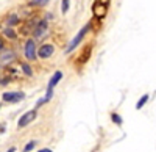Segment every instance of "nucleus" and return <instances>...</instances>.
<instances>
[{"mask_svg":"<svg viewBox=\"0 0 156 152\" xmlns=\"http://www.w3.org/2000/svg\"><path fill=\"white\" fill-rule=\"evenodd\" d=\"M5 33H6V35H8V36H14V33H12V32H11V30H6V32H5Z\"/></svg>","mask_w":156,"mask_h":152,"instance_id":"dca6fc26","label":"nucleus"},{"mask_svg":"<svg viewBox=\"0 0 156 152\" xmlns=\"http://www.w3.org/2000/svg\"><path fill=\"white\" fill-rule=\"evenodd\" d=\"M62 79V72L61 71H56L55 74H53V77L50 79V82H48V86H47V94H45V97L44 99H41V100H37V107L39 105H42V104H45V102H48V100L51 99V96H53V88L58 85V82Z\"/></svg>","mask_w":156,"mask_h":152,"instance_id":"f257e3e1","label":"nucleus"},{"mask_svg":"<svg viewBox=\"0 0 156 152\" xmlns=\"http://www.w3.org/2000/svg\"><path fill=\"white\" fill-rule=\"evenodd\" d=\"M147 100H148V94H144V96H142L139 100H137V104H136V108L137 110H140L142 107H144L145 105V102H147Z\"/></svg>","mask_w":156,"mask_h":152,"instance_id":"1a4fd4ad","label":"nucleus"},{"mask_svg":"<svg viewBox=\"0 0 156 152\" xmlns=\"http://www.w3.org/2000/svg\"><path fill=\"white\" fill-rule=\"evenodd\" d=\"M89 28H90V24H86L84 27H83V28H81L80 32H78V35H76V36L73 38V39L70 41V44L67 46V49H66V54H70L72 50H73V49H75V47H76L78 44H80V43H81V39L84 38V35L87 33V30H89Z\"/></svg>","mask_w":156,"mask_h":152,"instance_id":"f03ea898","label":"nucleus"},{"mask_svg":"<svg viewBox=\"0 0 156 152\" xmlns=\"http://www.w3.org/2000/svg\"><path fill=\"white\" fill-rule=\"evenodd\" d=\"M8 152H16V147H9V149H8Z\"/></svg>","mask_w":156,"mask_h":152,"instance_id":"a211bd4d","label":"nucleus"},{"mask_svg":"<svg viewBox=\"0 0 156 152\" xmlns=\"http://www.w3.org/2000/svg\"><path fill=\"white\" fill-rule=\"evenodd\" d=\"M55 52V47L51 46V44H44L41 46V49L37 50V57H41V58H48L51 57V54Z\"/></svg>","mask_w":156,"mask_h":152,"instance_id":"39448f33","label":"nucleus"},{"mask_svg":"<svg viewBox=\"0 0 156 152\" xmlns=\"http://www.w3.org/2000/svg\"><path fill=\"white\" fill-rule=\"evenodd\" d=\"M25 57L28 60H34L36 58V52H34V41L28 39L25 43Z\"/></svg>","mask_w":156,"mask_h":152,"instance_id":"423d86ee","label":"nucleus"},{"mask_svg":"<svg viewBox=\"0 0 156 152\" xmlns=\"http://www.w3.org/2000/svg\"><path fill=\"white\" fill-rule=\"evenodd\" d=\"M22 68H23V71H25V74H28V75H31V69L27 66V65H22Z\"/></svg>","mask_w":156,"mask_h":152,"instance_id":"2eb2a0df","label":"nucleus"},{"mask_svg":"<svg viewBox=\"0 0 156 152\" xmlns=\"http://www.w3.org/2000/svg\"><path fill=\"white\" fill-rule=\"evenodd\" d=\"M25 97L23 93L20 91H14V93H3L2 99L5 100V102H19V100H22Z\"/></svg>","mask_w":156,"mask_h":152,"instance_id":"20e7f679","label":"nucleus"},{"mask_svg":"<svg viewBox=\"0 0 156 152\" xmlns=\"http://www.w3.org/2000/svg\"><path fill=\"white\" fill-rule=\"evenodd\" d=\"M111 118H112V121H114V122H117L119 125L122 124V118H120L119 115H115V113H112V115H111Z\"/></svg>","mask_w":156,"mask_h":152,"instance_id":"f8f14e48","label":"nucleus"},{"mask_svg":"<svg viewBox=\"0 0 156 152\" xmlns=\"http://www.w3.org/2000/svg\"><path fill=\"white\" fill-rule=\"evenodd\" d=\"M3 47V39H0V49Z\"/></svg>","mask_w":156,"mask_h":152,"instance_id":"6ab92c4d","label":"nucleus"},{"mask_svg":"<svg viewBox=\"0 0 156 152\" xmlns=\"http://www.w3.org/2000/svg\"><path fill=\"white\" fill-rule=\"evenodd\" d=\"M34 118H36V110H31V111H27L23 116H20V119H19V122H17V125H19V129H22V127H25V125H28L31 121H34Z\"/></svg>","mask_w":156,"mask_h":152,"instance_id":"7ed1b4c3","label":"nucleus"},{"mask_svg":"<svg viewBox=\"0 0 156 152\" xmlns=\"http://www.w3.org/2000/svg\"><path fill=\"white\" fill-rule=\"evenodd\" d=\"M44 30H45V24L42 22V24L37 27V30H36V36H41V35L44 33Z\"/></svg>","mask_w":156,"mask_h":152,"instance_id":"9b49d317","label":"nucleus"},{"mask_svg":"<svg viewBox=\"0 0 156 152\" xmlns=\"http://www.w3.org/2000/svg\"><path fill=\"white\" fill-rule=\"evenodd\" d=\"M37 152H51V150H50V149H47V147H45V149H41V150H37Z\"/></svg>","mask_w":156,"mask_h":152,"instance_id":"f3484780","label":"nucleus"},{"mask_svg":"<svg viewBox=\"0 0 156 152\" xmlns=\"http://www.w3.org/2000/svg\"><path fill=\"white\" fill-rule=\"evenodd\" d=\"M92 11H94V16H97V17H105V14H106V6L103 5V3H100V2H97V3L94 5Z\"/></svg>","mask_w":156,"mask_h":152,"instance_id":"0eeeda50","label":"nucleus"},{"mask_svg":"<svg viewBox=\"0 0 156 152\" xmlns=\"http://www.w3.org/2000/svg\"><path fill=\"white\" fill-rule=\"evenodd\" d=\"M61 11H62V14H66V13L69 11V0H62V8H61Z\"/></svg>","mask_w":156,"mask_h":152,"instance_id":"9d476101","label":"nucleus"},{"mask_svg":"<svg viewBox=\"0 0 156 152\" xmlns=\"http://www.w3.org/2000/svg\"><path fill=\"white\" fill-rule=\"evenodd\" d=\"M48 2H50V0H33L31 3L33 5H47Z\"/></svg>","mask_w":156,"mask_h":152,"instance_id":"ddd939ff","label":"nucleus"},{"mask_svg":"<svg viewBox=\"0 0 156 152\" xmlns=\"http://www.w3.org/2000/svg\"><path fill=\"white\" fill-rule=\"evenodd\" d=\"M34 144H36L34 141H31V143H28L27 146H25V147H23V152H28V150H31V149L34 147Z\"/></svg>","mask_w":156,"mask_h":152,"instance_id":"4468645a","label":"nucleus"},{"mask_svg":"<svg viewBox=\"0 0 156 152\" xmlns=\"http://www.w3.org/2000/svg\"><path fill=\"white\" fill-rule=\"evenodd\" d=\"M90 50H92V46H86V49L83 50V55L80 60H76V65H81V63H84L89 57H90Z\"/></svg>","mask_w":156,"mask_h":152,"instance_id":"6e6552de","label":"nucleus"}]
</instances>
